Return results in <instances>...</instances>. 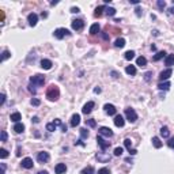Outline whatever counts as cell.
Wrapping results in <instances>:
<instances>
[{
  "label": "cell",
  "instance_id": "db71d44e",
  "mask_svg": "<svg viewBox=\"0 0 174 174\" xmlns=\"http://www.w3.org/2000/svg\"><path fill=\"white\" fill-rule=\"evenodd\" d=\"M94 92H95V94H99V92H101V88H99V87H95V88H94Z\"/></svg>",
  "mask_w": 174,
  "mask_h": 174
},
{
  "label": "cell",
  "instance_id": "ba28073f",
  "mask_svg": "<svg viewBox=\"0 0 174 174\" xmlns=\"http://www.w3.org/2000/svg\"><path fill=\"white\" fill-rule=\"evenodd\" d=\"M49 152H46V151H41V152H38L37 155V159H38V162L40 163H46L48 161H49Z\"/></svg>",
  "mask_w": 174,
  "mask_h": 174
},
{
  "label": "cell",
  "instance_id": "e0dca14e",
  "mask_svg": "<svg viewBox=\"0 0 174 174\" xmlns=\"http://www.w3.org/2000/svg\"><path fill=\"white\" fill-rule=\"evenodd\" d=\"M79 123H80V116L75 113V114L71 117V123H69V124H71V127H78Z\"/></svg>",
  "mask_w": 174,
  "mask_h": 174
},
{
  "label": "cell",
  "instance_id": "44dd1931",
  "mask_svg": "<svg viewBox=\"0 0 174 174\" xmlns=\"http://www.w3.org/2000/svg\"><path fill=\"white\" fill-rule=\"evenodd\" d=\"M10 120H11V121H14V123H19V120H22L21 113H19V112L12 113V114L10 116Z\"/></svg>",
  "mask_w": 174,
  "mask_h": 174
},
{
  "label": "cell",
  "instance_id": "1f68e13d",
  "mask_svg": "<svg viewBox=\"0 0 174 174\" xmlns=\"http://www.w3.org/2000/svg\"><path fill=\"white\" fill-rule=\"evenodd\" d=\"M124 57H125V60H132L133 57H135V52H133V51H128V52H125V55H124Z\"/></svg>",
  "mask_w": 174,
  "mask_h": 174
},
{
  "label": "cell",
  "instance_id": "7dc6e473",
  "mask_svg": "<svg viewBox=\"0 0 174 174\" xmlns=\"http://www.w3.org/2000/svg\"><path fill=\"white\" fill-rule=\"evenodd\" d=\"M167 146H169L170 148H174V138L169 139V142H167Z\"/></svg>",
  "mask_w": 174,
  "mask_h": 174
},
{
  "label": "cell",
  "instance_id": "11a10c76",
  "mask_svg": "<svg viewBox=\"0 0 174 174\" xmlns=\"http://www.w3.org/2000/svg\"><path fill=\"white\" fill-rule=\"evenodd\" d=\"M76 144H79V146H84V143H83L82 140H78V142H75V146H76Z\"/></svg>",
  "mask_w": 174,
  "mask_h": 174
},
{
  "label": "cell",
  "instance_id": "f1b7e54d",
  "mask_svg": "<svg viewBox=\"0 0 174 174\" xmlns=\"http://www.w3.org/2000/svg\"><path fill=\"white\" fill-rule=\"evenodd\" d=\"M105 10H106V7H105V5H99V7L95 8L94 15H95V16H101V15H102V11H105Z\"/></svg>",
  "mask_w": 174,
  "mask_h": 174
},
{
  "label": "cell",
  "instance_id": "484cf974",
  "mask_svg": "<svg viewBox=\"0 0 174 174\" xmlns=\"http://www.w3.org/2000/svg\"><path fill=\"white\" fill-rule=\"evenodd\" d=\"M165 56H166V52L161 51V52H158V53H156V55L152 57V60H154V61H159V60H161V59H163Z\"/></svg>",
  "mask_w": 174,
  "mask_h": 174
},
{
  "label": "cell",
  "instance_id": "74e56055",
  "mask_svg": "<svg viewBox=\"0 0 174 174\" xmlns=\"http://www.w3.org/2000/svg\"><path fill=\"white\" fill-rule=\"evenodd\" d=\"M123 151L124 150L121 148V147H117V148H114V156H120V155H123Z\"/></svg>",
  "mask_w": 174,
  "mask_h": 174
},
{
  "label": "cell",
  "instance_id": "60d3db41",
  "mask_svg": "<svg viewBox=\"0 0 174 174\" xmlns=\"http://www.w3.org/2000/svg\"><path fill=\"white\" fill-rule=\"evenodd\" d=\"M156 4H158V8H159V10H163L165 7H166V3H165L163 0H158V3H156Z\"/></svg>",
  "mask_w": 174,
  "mask_h": 174
},
{
  "label": "cell",
  "instance_id": "6f0895ef",
  "mask_svg": "<svg viewBox=\"0 0 174 174\" xmlns=\"http://www.w3.org/2000/svg\"><path fill=\"white\" fill-rule=\"evenodd\" d=\"M132 4H139V0H129Z\"/></svg>",
  "mask_w": 174,
  "mask_h": 174
},
{
  "label": "cell",
  "instance_id": "9a60e30c",
  "mask_svg": "<svg viewBox=\"0 0 174 174\" xmlns=\"http://www.w3.org/2000/svg\"><path fill=\"white\" fill-rule=\"evenodd\" d=\"M55 171H56V174H65L67 171L65 163H57L56 167H55Z\"/></svg>",
  "mask_w": 174,
  "mask_h": 174
},
{
  "label": "cell",
  "instance_id": "4316f807",
  "mask_svg": "<svg viewBox=\"0 0 174 174\" xmlns=\"http://www.w3.org/2000/svg\"><path fill=\"white\" fill-rule=\"evenodd\" d=\"M161 136H162V138H169L170 136V131H169V128H167V127H162V128H161Z\"/></svg>",
  "mask_w": 174,
  "mask_h": 174
},
{
  "label": "cell",
  "instance_id": "ee69618b",
  "mask_svg": "<svg viewBox=\"0 0 174 174\" xmlns=\"http://www.w3.org/2000/svg\"><path fill=\"white\" fill-rule=\"evenodd\" d=\"M40 103H41V101L37 99V98H33V99H31V105H33V106H38Z\"/></svg>",
  "mask_w": 174,
  "mask_h": 174
},
{
  "label": "cell",
  "instance_id": "7402d4cb",
  "mask_svg": "<svg viewBox=\"0 0 174 174\" xmlns=\"http://www.w3.org/2000/svg\"><path fill=\"white\" fill-rule=\"evenodd\" d=\"M14 131H15V133H22L25 131V125L22 123H16L15 125H14Z\"/></svg>",
  "mask_w": 174,
  "mask_h": 174
},
{
  "label": "cell",
  "instance_id": "d6a6232c",
  "mask_svg": "<svg viewBox=\"0 0 174 174\" xmlns=\"http://www.w3.org/2000/svg\"><path fill=\"white\" fill-rule=\"evenodd\" d=\"M56 124L55 123H49L46 124V131H49V132H53V131H56Z\"/></svg>",
  "mask_w": 174,
  "mask_h": 174
},
{
  "label": "cell",
  "instance_id": "f35d334b",
  "mask_svg": "<svg viewBox=\"0 0 174 174\" xmlns=\"http://www.w3.org/2000/svg\"><path fill=\"white\" fill-rule=\"evenodd\" d=\"M80 136H82V139H87L88 138V131L84 129V128H82L80 129Z\"/></svg>",
  "mask_w": 174,
  "mask_h": 174
},
{
  "label": "cell",
  "instance_id": "b9f144b4",
  "mask_svg": "<svg viewBox=\"0 0 174 174\" xmlns=\"http://www.w3.org/2000/svg\"><path fill=\"white\" fill-rule=\"evenodd\" d=\"M11 55H10V52L8 51H4L3 52V56H1V61H4V60H7L8 57H10Z\"/></svg>",
  "mask_w": 174,
  "mask_h": 174
},
{
  "label": "cell",
  "instance_id": "52a82bcc",
  "mask_svg": "<svg viewBox=\"0 0 174 174\" xmlns=\"http://www.w3.org/2000/svg\"><path fill=\"white\" fill-rule=\"evenodd\" d=\"M97 143H98V146L101 147V150H102V151H105L106 148H109V146H110V143H109V142H106V140H105V139H103L101 135H99V136H97Z\"/></svg>",
  "mask_w": 174,
  "mask_h": 174
},
{
  "label": "cell",
  "instance_id": "f907efd6",
  "mask_svg": "<svg viewBox=\"0 0 174 174\" xmlns=\"http://www.w3.org/2000/svg\"><path fill=\"white\" fill-rule=\"evenodd\" d=\"M110 74H112L113 79H117V78H118V74H117V72H116V71H112V72H110Z\"/></svg>",
  "mask_w": 174,
  "mask_h": 174
},
{
  "label": "cell",
  "instance_id": "8d00e7d4",
  "mask_svg": "<svg viewBox=\"0 0 174 174\" xmlns=\"http://www.w3.org/2000/svg\"><path fill=\"white\" fill-rule=\"evenodd\" d=\"M86 124L88 125V127H91V128H94L95 125H97V123H95V120L94 118H90V120H86Z\"/></svg>",
  "mask_w": 174,
  "mask_h": 174
},
{
  "label": "cell",
  "instance_id": "ac0fdd59",
  "mask_svg": "<svg viewBox=\"0 0 174 174\" xmlns=\"http://www.w3.org/2000/svg\"><path fill=\"white\" fill-rule=\"evenodd\" d=\"M52 65H53V64H52L51 60H48V59H42L41 60V67L44 69H51Z\"/></svg>",
  "mask_w": 174,
  "mask_h": 174
},
{
  "label": "cell",
  "instance_id": "8992f818",
  "mask_svg": "<svg viewBox=\"0 0 174 174\" xmlns=\"http://www.w3.org/2000/svg\"><path fill=\"white\" fill-rule=\"evenodd\" d=\"M71 25H72V29H74V30L80 31V30H83V27H84V22H83L82 19H74Z\"/></svg>",
  "mask_w": 174,
  "mask_h": 174
},
{
  "label": "cell",
  "instance_id": "d590c367",
  "mask_svg": "<svg viewBox=\"0 0 174 174\" xmlns=\"http://www.w3.org/2000/svg\"><path fill=\"white\" fill-rule=\"evenodd\" d=\"M7 156H8V151H7L5 148H1V150H0V158H1V159H5Z\"/></svg>",
  "mask_w": 174,
  "mask_h": 174
},
{
  "label": "cell",
  "instance_id": "836d02e7",
  "mask_svg": "<svg viewBox=\"0 0 174 174\" xmlns=\"http://www.w3.org/2000/svg\"><path fill=\"white\" fill-rule=\"evenodd\" d=\"M106 15L109 16H113L114 14H116V8H113V7H106Z\"/></svg>",
  "mask_w": 174,
  "mask_h": 174
},
{
  "label": "cell",
  "instance_id": "bcb514c9",
  "mask_svg": "<svg viewBox=\"0 0 174 174\" xmlns=\"http://www.w3.org/2000/svg\"><path fill=\"white\" fill-rule=\"evenodd\" d=\"M7 138H8V135L5 131H1V142H7Z\"/></svg>",
  "mask_w": 174,
  "mask_h": 174
},
{
  "label": "cell",
  "instance_id": "8fae6325",
  "mask_svg": "<svg viewBox=\"0 0 174 174\" xmlns=\"http://www.w3.org/2000/svg\"><path fill=\"white\" fill-rule=\"evenodd\" d=\"M27 21H29V25H30L31 27H34V26L37 25V22H38V15L34 14V12H31V14H29V16H27Z\"/></svg>",
  "mask_w": 174,
  "mask_h": 174
},
{
  "label": "cell",
  "instance_id": "681fc988",
  "mask_svg": "<svg viewBox=\"0 0 174 174\" xmlns=\"http://www.w3.org/2000/svg\"><path fill=\"white\" fill-rule=\"evenodd\" d=\"M79 11H80V10H79L78 7H72V8H71V12H72V14H78Z\"/></svg>",
  "mask_w": 174,
  "mask_h": 174
},
{
  "label": "cell",
  "instance_id": "5bb4252c",
  "mask_svg": "<svg viewBox=\"0 0 174 174\" xmlns=\"http://www.w3.org/2000/svg\"><path fill=\"white\" fill-rule=\"evenodd\" d=\"M97 159L99 161V162L105 163V162H109V161H110V155H109V154H103V152H98L97 154Z\"/></svg>",
  "mask_w": 174,
  "mask_h": 174
},
{
  "label": "cell",
  "instance_id": "c3c4849f",
  "mask_svg": "<svg viewBox=\"0 0 174 174\" xmlns=\"http://www.w3.org/2000/svg\"><path fill=\"white\" fill-rule=\"evenodd\" d=\"M4 102H5V94L1 92V95H0V105H3Z\"/></svg>",
  "mask_w": 174,
  "mask_h": 174
},
{
  "label": "cell",
  "instance_id": "4dcf8cb0",
  "mask_svg": "<svg viewBox=\"0 0 174 174\" xmlns=\"http://www.w3.org/2000/svg\"><path fill=\"white\" fill-rule=\"evenodd\" d=\"M98 31H99V25L98 23L91 25V27H90V34H97Z\"/></svg>",
  "mask_w": 174,
  "mask_h": 174
},
{
  "label": "cell",
  "instance_id": "d4e9b609",
  "mask_svg": "<svg viewBox=\"0 0 174 174\" xmlns=\"http://www.w3.org/2000/svg\"><path fill=\"white\" fill-rule=\"evenodd\" d=\"M152 144L155 148H161L162 147V142H161V139L158 138V136H154L152 138Z\"/></svg>",
  "mask_w": 174,
  "mask_h": 174
},
{
  "label": "cell",
  "instance_id": "83f0119b",
  "mask_svg": "<svg viewBox=\"0 0 174 174\" xmlns=\"http://www.w3.org/2000/svg\"><path fill=\"white\" fill-rule=\"evenodd\" d=\"M114 46L116 48H124L125 46V40L124 38H117L116 42H114Z\"/></svg>",
  "mask_w": 174,
  "mask_h": 174
},
{
  "label": "cell",
  "instance_id": "f5cc1de1",
  "mask_svg": "<svg viewBox=\"0 0 174 174\" xmlns=\"http://www.w3.org/2000/svg\"><path fill=\"white\" fill-rule=\"evenodd\" d=\"M129 154H131V155H136V154H138V151H136L135 148H132L131 151H129Z\"/></svg>",
  "mask_w": 174,
  "mask_h": 174
},
{
  "label": "cell",
  "instance_id": "5b68a950",
  "mask_svg": "<svg viewBox=\"0 0 174 174\" xmlns=\"http://www.w3.org/2000/svg\"><path fill=\"white\" fill-rule=\"evenodd\" d=\"M171 75H173V69L171 68H166L165 71H162L159 74V79H161V82H166Z\"/></svg>",
  "mask_w": 174,
  "mask_h": 174
},
{
  "label": "cell",
  "instance_id": "cb8c5ba5",
  "mask_svg": "<svg viewBox=\"0 0 174 174\" xmlns=\"http://www.w3.org/2000/svg\"><path fill=\"white\" fill-rule=\"evenodd\" d=\"M136 64H138L139 67H146V65H147V59H146V57H143V56L138 57V60H136Z\"/></svg>",
  "mask_w": 174,
  "mask_h": 174
},
{
  "label": "cell",
  "instance_id": "6da1fadb",
  "mask_svg": "<svg viewBox=\"0 0 174 174\" xmlns=\"http://www.w3.org/2000/svg\"><path fill=\"white\" fill-rule=\"evenodd\" d=\"M60 97V90H59V87L55 86V84H51V86L48 87V90H46V98L49 99V101H57Z\"/></svg>",
  "mask_w": 174,
  "mask_h": 174
},
{
  "label": "cell",
  "instance_id": "7bdbcfd3",
  "mask_svg": "<svg viewBox=\"0 0 174 174\" xmlns=\"http://www.w3.org/2000/svg\"><path fill=\"white\" fill-rule=\"evenodd\" d=\"M98 174H110V171H109V169H106V167H102V169L98 170Z\"/></svg>",
  "mask_w": 174,
  "mask_h": 174
},
{
  "label": "cell",
  "instance_id": "d6986e66",
  "mask_svg": "<svg viewBox=\"0 0 174 174\" xmlns=\"http://www.w3.org/2000/svg\"><path fill=\"white\" fill-rule=\"evenodd\" d=\"M165 65H167L169 68H171V65H174V55H169L165 59Z\"/></svg>",
  "mask_w": 174,
  "mask_h": 174
},
{
  "label": "cell",
  "instance_id": "f546056e",
  "mask_svg": "<svg viewBox=\"0 0 174 174\" xmlns=\"http://www.w3.org/2000/svg\"><path fill=\"white\" fill-rule=\"evenodd\" d=\"M80 174H95V171H94V167H92V166H87V167H84V169L82 170Z\"/></svg>",
  "mask_w": 174,
  "mask_h": 174
},
{
  "label": "cell",
  "instance_id": "3957f363",
  "mask_svg": "<svg viewBox=\"0 0 174 174\" xmlns=\"http://www.w3.org/2000/svg\"><path fill=\"white\" fill-rule=\"evenodd\" d=\"M55 37H56L57 40H63L64 37H68L71 36V33H69V30H67V29H64V27H60V29H57V30H55Z\"/></svg>",
  "mask_w": 174,
  "mask_h": 174
},
{
  "label": "cell",
  "instance_id": "ab89813d",
  "mask_svg": "<svg viewBox=\"0 0 174 174\" xmlns=\"http://www.w3.org/2000/svg\"><path fill=\"white\" fill-rule=\"evenodd\" d=\"M151 76H152V72H146V74H144V80H146V82H150V80H151Z\"/></svg>",
  "mask_w": 174,
  "mask_h": 174
},
{
  "label": "cell",
  "instance_id": "9c48e42d",
  "mask_svg": "<svg viewBox=\"0 0 174 174\" xmlns=\"http://www.w3.org/2000/svg\"><path fill=\"white\" fill-rule=\"evenodd\" d=\"M99 135L101 136H105V138H112L113 136V131L108 127H101L99 128Z\"/></svg>",
  "mask_w": 174,
  "mask_h": 174
},
{
  "label": "cell",
  "instance_id": "ffe728a7",
  "mask_svg": "<svg viewBox=\"0 0 174 174\" xmlns=\"http://www.w3.org/2000/svg\"><path fill=\"white\" fill-rule=\"evenodd\" d=\"M170 86H171V84H170V82H167V80H166V82H159L158 88H159V90H165V91H167V90L170 88Z\"/></svg>",
  "mask_w": 174,
  "mask_h": 174
},
{
  "label": "cell",
  "instance_id": "e575fe53",
  "mask_svg": "<svg viewBox=\"0 0 174 174\" xmlns=\"http://www.w3.org/2000/svg\"><path fill=\"white\" fill-rule=\"evenodd\" d=\"M124 146H125V147H127V148H128V151H131V147H132V142H131V139H125V140H124Z\"/></svg>",
  "mask_w": 174,
  "mask_h": 174
},
{
  "label": "cell",
  "instance_id": "7c38bea8",
  "mask_svg": "<svg viewBox=\"0 0 174 174\" xmlns=\"http://www.w3.org/2000/svg\"><path fill=\"white\" fill-rule=\"evenodd\" d=\"M124 124H125V120H124L123 116L116 114V116H114V125H116V127H118V128H123Z\"/></svg>",
  "mask_w": 174,
  "mask_h": 174
},
{
  "label": "cell",
  "instance_id": "f6af8a7d",
  "mask_svg": "<svg viewBox=\"0 0 174 174\" xmlns=\"http://www.w3.org/2000/svg\"><path fill=\"white\" fill-rule=\"evenodd\" d=\"M29 91L33 92V94H36V92H37L36 86H34V84H31V83H30V84H29Z\"/></svg>",
  "mask_w": 174,
  "mask_h": 174
},
{
  "label": "cell",
  "instance_id": "91938a15",
  "mask_svg": "<svg viewBox=\"0 0 174 174\" xmlns=\"http://www.w3.org/2000/svg\"><path fill=\"white\" fill-rule=\"evenodd\" d=\"M37 174H49V173H48L46 170H44V171H38V173H37Z\"/></svg>",
  "mask_w": 174,
  "mask_h": 174
},
{
  "label": "cell",
  "instance_id": "9f6ffc18",
  "mask_svg": "<svg viewBox=\"0 0 174 174\" xmlns=\"http://www.w3.org/2000/svg\"><path fill=\"white\" fill-rule=\"evenodd\" d=\"M33 121H34L36 124H38V123H40V118H38V117H33Z\"/></svg>",
  "mask_w": 174,
  "mask_h": 174
},
{
  "label": "cell",
  "instance_id": "2e32d148",
  "mask_svg": "<svg viewBox=\"0 0 174 174\" xmlns=\"http://www.w3.org/2000/svg\"><path fill=\"white\" fill-rule=\"evenodd\" d=\"M22 167L23 169H31L33 167V159L31 158H25V159H22Z\"/></svg>",
  "mask_w": 174,
  "mask_h": 174
},
{
  "label": "cell",
  "instance_id": "603a6c76",
  "mask_svg": "<svg viewBox=\"0 0 174 174\" xmlns=\"http://www.w3.org/2000/svg\"><path fill=\"white\" fill-rule=\"evenodd\" d=\"M125 72H127L128 75H131V76H133V75H136V67H135V65H128L127 68H125Z\"/></svg>",
  "mask_w": 174,
  "mask_h": 174
},
{
  "label": "cell",
  "instance_id": "816d5d0a",
  "mask_svg": "<svg viewBox=\"0 0 174 174\" xmlns=\"http://www.w3.org/2000/svg\"><path fill=\"white\" fill-rule=\"evenodd\" d=\"M135 11H136V15H138V16H140V15H142V14H143L140 8H136V10H135Z\"/></svg>",
  "mask_w": 174,
  "mask_h": 174
},
{
  "label": "cell",
  "instance_id": "277c9868",
  "mask_svg": "<svg viewBox=\"0 0 174 174\" xmlns=\"http://www.w3.org/2000/svg\"><path fill=\"white\" fill-rule=\"evenodd\" d=\"M125 116H127V120H128L129 123H135V121L138 120V114H136V112H135L132 108L125 109Z\"/></svg>",
  "mask_w": 174,
  "mask_h": 174
},
{
  "label": "cell",
  "instance_id": "30bf717a",
  "mask_svg": "<svg viewBox=\"0 0 174 174\" xmlns=\"http://www.w3.org/2000/svg\"><path fill=\"white\" fill-rule=\"evenodd\" d=\"M103 109H105V112L108 113L109 116H116V113H117V109L114 108V105H112V103H106L103 106Z\"/></svg>",
  "mask_w": 174,
  "mask_h": 174
},
{
  "label": "cell",
  "instance_id": "680465c9",
  "mask_svg": "<svg viewBox=\"0 0 174 174\" xmlns=\"http://www.w3.org/2000/svg\"><path fill=\"white\" fill-rule=\"evenodd\" d=\"M169 12L171 14V15H174V7H171V8H169Z\"/></svg>",
  "mask_w": 174,
  "mask_h": 174
},
{
  "label": "cell",
  "instance_id": "4fadbf2b",
  "mask_svg": "<svg viewBox=\"0 0 174 174\" xmlns=\"http://www.w3.org/2000/svg\"><path fill=\"white\" fill-rule=\"evenodd\" d=\"M95 106V103L92 102V101H90V102H87L84 106H83V109H82V112L84 113V114H90L91 113V110H92V108Z\"/></svg>",
  "mask_w": 174,
  "mask_h": 174
},
{
  "label": "cell",
  "instance_id": "7a4b0ae2",
  "mask_svg": "<svg viewBox=\"0 0 174 174\" xmlns=\"http://www.w3.org/2000/svg\"><path fill=\"white\" fill-rule=\"evenodd\" d=\"M30 83L31 84H34L36 87L44 86V83H45V76H44V75H40V74H37V75H34V76L30 78Z\"/></svg>",
  "mask_w": 174,
  "mask_h": 174
}]
</instances>
